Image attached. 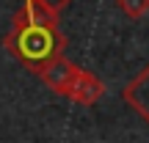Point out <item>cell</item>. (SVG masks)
<instances>
[{"mask_svg":"<svg viewBox=\"0 0 149 143\" xmlns=\"http://www.w3.org/2000/svg\"><path fill=\"white\" fill-rule=\"evenodd\" d=\"M80 74V66L74 64V61H66L64 55H58L55 61H50L47 66H44L42 72H39V80H42L44 85H47L53 94L58 96H66L69 99L72 88H74V80H77Z\"/></svg>","mask_w":149,"mask_h":143,"instance_id":"7a4b0ae2","label":"cell"},{"mask_svg":"<svg viewBox=\"0 0 149 143\" xmlns=\"http://www.w3.org/2000/svg\"><path fill=\"white\" fill-rule=\"evenodd\" d=\"M102 96H105V83H102L94 72L80 69L77 80H74V88H72V94H69V102L83 105V107H91V105H97Z\"/></svg>","mask_w":149,"mask_h":143,"instance_id":"3957f363","label":"cell"},{"mask_svg":"<svg viewBox=\"0 0 149 143\" xmlns=\"http://www.w3.org/2000/svg\"><path fill=\"white\" fill-rule=\"evenodd\" d=\"M42 3H44V6H47V8H53V11H55V14H61V11H64V8H66V6H69V3H72V0H42Z\"/></svg>","mask_w":149,"mask_h":143,"instance_id":"52a82bcc","label":"cell"},{"mask_svg":"<svg viewBox=\"0 0 149 143\" xmlns=\"http://www.w3.org/2000/svg\"><path fill=\"white\" fill-rule=\"evenodd\" d=\"M11 25H47V28H55L58 25V14L53 8H47L42 0H25L22 8L14 14Z\"/></svg>","mask_w":149,"mask_h":143,"instance_id":"5b68a950","label":"cell"},{"mask_svg":"<svg viewBox=\"0 0 149 143\" xmlns=\"http://www.w3.org/2000/svg\"><path fill=\"white\" fill-rule=\"evenodd\" d=\"M122 99L149 124V64H146L144 72H138L127 85H124Z\"/></svg>","mask_w":149,"mask_h":143,"instance_id":"277c9868","label":"cell"},{"mask_svg":"<svg viewBox=\"0 0 149 143\" xmlns=\"http://www.w3.org/2000/svg\"><path fill=\"white\" fill-rule=\"evenodd\" d=\"M3 50H8L28 72L39 74L50 61L64 55L66 36L55 28L47 25H11V30L3 36Z\"/></svg>","mask_w":149,"mask_h":143,"instance_id":"6da1fadb","label":"cell"},{"mask_svg":"<svg viewBox=\"0 0 149 143\" xmlns=\"http://www.w3.org/2000/svg\"><path fill=\"white\" fill-rule=\"evenodd\" d=\"M116 6L127 19H141L149 14V0H116Z\"/></svg>","mask_w":149,"mask_h":143,"instance_id":"8992f818","label":"cell"}]
</instances>
